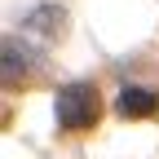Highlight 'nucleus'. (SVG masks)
Returning <instances> with one entry per match:
<instances>
[{"label": "nucleus", "mask_w": 159, "mask_h": 159, "mask_svg": "<svg viewBox=\"0 0 159 159\" xmlns=\"http://www.w3.org/2000/svg\"><path fill=\"white\" fill-rule=\"evenodd\" d=\"M53 115H57V124L66 133H84V128L97 124V115H102V97H97L93 84H66L53 97Z\"/></svg>", "instance_id": "f257e3e1"}, {"label": "nucleus", "mask_w": 159, "mask_h": 159, "mask_svg": "<svg viewBox=\"0 0 159 159\" xmlns=\"http://www.w3.org/2000/svg\"><path fill=\"white\" fill-rule=\"evenodd\" d=\"M115 111L119 115H124V119H146V115H155L159 111V93L155 89H124V93H119L115 97Z\"/></svg>", "instance_id": "f03ea898"}, {"label": "nucleus", "mask_w": 159, "mask_h": 159, "mask_svg": "<svg viewBox=\"0 0 159 159\" xmlns=\"http://www.w3.org/2000/svg\"><path fill=\"white\" fill-rule=\"evenodd\" d=\"M22 44H13V40H5V84H13V80H22L27 62H22Z\"/></svg>", "instance_id": "7ed1b4c3"}]
</instances>
